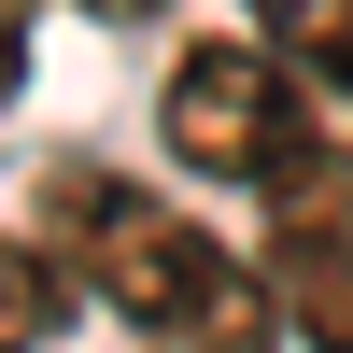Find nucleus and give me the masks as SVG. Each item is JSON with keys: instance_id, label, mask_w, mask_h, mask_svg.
Instances as JSON below:
<instances>
[{"instance_id": "6", "label": "nucleus", "mask_w": 353, "mask_h": 353, "mask_svg": "<svg viewBox=\"0 0 353 353\" xmlns=\"http://www.w3.org/2000/svg\"><path fill=\"white\" fill-rule=\"evenodd\" d=\"M28 85V0H0V99Z\"/></svg>"}, {"instance_id": "7", "label": "nucleus", "mask_w": 353, "mask_h": 353, "mask_svg": "<svg viewBox=\"0 0 353 353\" xmlns=\"http://www.w3.org/2000/svg\"><path fill=\"white\" fill-rule=\"evenodd\" d=\"M85 14H99V28H141V14H170V0H85Z\"/></svg>"}, {"instance_id": "5", "label": "nucleus", "mask_w": 353, "mask_h": 353, "mask_svg": "<svg viewBox=\"0 0 353 353\" xmlns=\"http://www.w3.org/2000/svg\"><path fill=\"white\" fill-rule=\"evenodd\" d=\"M71 325V269H57V241H0V353H43Z\"/></svg>"}, {"instance_id": "4", "label": "nucleus", "mask_w": 353, "mask_h": 353, "mask_svg": "<svg viewBox=\"0 0 353 353\" xmlns=\"http://www.w3.org/2000/svg\"><path fill=\"white\" fill-rule=\"evenodd\" d=\"M269 283L311 325V353H353V241H269Z\"/></svg>"}, {"instance_id": "1", "label": "nucleus", "mask_w": 353, "mask_h": 353, "mask_svg": "<svg viewBox=\"0 0 353 353\" xmlns=\"http://www.w3.org/2000/svg\"><path fill=\"white\" fill-rule=\"evenodd\" d=\"M28 241H57L71 297H99L113 325H141L170 353H269V325H283V283L254 269V254H226L184 198L128 184V170H99V156L43 170V226H28Z\"/></svg>"}, {"instance_id": "2", "label": "nucleus", "mask_w": 353, "mask_h": 353, "mask_svg": "<svg viewBox=\"0 0 353 353\" xmlns=\"http://www.w3.org/2000/svg\"><path fill=\"white\" fill-rule=\"evenodd\" d=\"M156 141H170V170H198V184H269V170L311 141V85L283 71L269 43H184L170 85H156Z\"/></svg>"}, {"instance_id": "3", "label": "nucleus", "mask_w": 353, "mask_h": 353, "mask_svg": "<svg viewBox=\"0 0 353 353\" xmlns=\"http://www.w3.org/2000/svg\"><path fill=\"white\" fill-rule=\"evenodd\" d=\"M241 14L311 99H353V0H241Z\"/></svg>"}]
</instances>
